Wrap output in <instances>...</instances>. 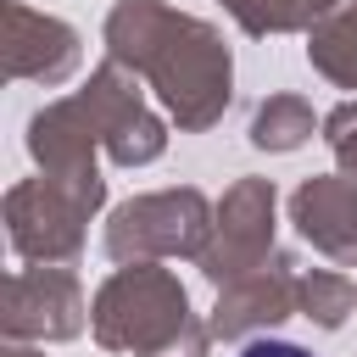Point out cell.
<instances>
[{"instance_id":"6da1fadb","label":"cell","mask_w":357,"mask_h":357,"mask_svg":"<svg viewBox=\"0 0 357 357\" xmlns=\"http://www.w3.org/2000/svg\"><path fill=\"white\" fill-rule=\"evenodd\" d=\"M106 61L128 67L139 84L156 89L162 112L184 134H206L223 123L234 100V56L223 33L167 0H117L106 11Z\"/></svg>"},{"instance_id":"7a4b0ae2","label":"cell","mask_w":357,"mask_h":357,"mask_svg":"<svg viewBox=\"0 0 357 357\" xmlns=\"http://www.w3.org/2000/svg\"><path fill=\"white\" fill-rule=\"evenodd\" d=\"M89 335L95 346L128 357H206L212 346V324L190 312V290L156 262H128L100 279L89 301Z\"/></svg>"},{"instance_id":"3957f363","label":"cell","mask_w":357,"mask_h":357,"mask_svg":"<svg viewBox=\"0 0 357 357\" xmlns=\"http://www.w3.org/2000/svg\"><path fill=\"white\" fill-rule=\"evenodd\" d=\"M106 206V178L73 184V178H22L6 190V240L33 268H67L78 262L89 240V218Z\"/></svg>"},{"instance_id":"277c9868","label":"cell","mask_w":357,"mask_h":357,"mask_svg":"<svg viewBox=\"0 0 357 357\" xmlns=\"http://www.w3.org/2000/svg\"><path fill=\"white\" fill-rule=\"evenodd\" d=\"M212 218H218V206L195 184L145 190V195H128L123 206H112L100 245H106V257L117 268L162 262V257H201L206 240H212Z\"/></svg>"},{"instance_id":"5b68a950","label":"cell","mask_w":357,"mask_h":357,"mask_svg":"<svg viewBox=\"0 0 357 357\" xmlns=\"http://www.w3.org/2000/svg\"><path fill=\"white\" fill-rule=\"evenodd\" d=\"M273 229H279V190H273V178H234L229 190H223V201H218V218H212V240H206V251L195 257V268H201V279L212 284V290H223V284H234V279H245V273H257L279 245H273Z\"/></svg>"},{"instance_id":"8992f818","label":"cell","mask_w":357,"mask_h":357,"mask_svg":"<svg viewBox=\"0 0 357 357\" xmlns=\"http://www.w3.org/2000/svg\"><path fill=\"white\" fill-rule=\"evenodd\" d=\"M95 134H100V151L117 162V167H145L167 151V123L145 106L139 95V78L117 61H100L89 73V84L78 89Z\"/></svg>"},{"instance_id":"52a82bcc","label":"cell","mask_w":357,"mask_h":357,"mask_svg":"<svg viewBox=\"0 0 357 357\" xmlns=\"http://www.w3.org/2000/svg\"><path fill=\"white\" fill-rule=\"evenodd\" d=\"M89 324V301L73 268H17L6 279L0 329L6 340H78Z\"/></svg>"},{"instance_id":"ba28073f","label":"cell","mask_w":357,"mask_h":357,"mask_svg":"<svg viewBox=\"0 0 357 357\" xmlns=\"http://www.w3.org/2000/svg\"><path fill=\"white\" fill-rule=\"evenodd\" d=\"M296 312H301V268L290 251H273L257 273L218 290V307L206 324H212V340H257L262 329H279Z\"/></svg>"},{"instance_id":"9c48e42d","label":"cell","mask_w":357,"mask_h":357,"mask_svg":"<svg viewBox=\"0 0 357 357\" xmlns=\"http://www.w3.org/2000/svg\"><path fill=\"white\" fill-rule=\"evenodd\" d=\"M0 22H6V39H0V56H6V78H22V84H67L84 61V39L73 22L50 17V11H33L22 0H0Z\"/></svg>"},{"instance_id":"30bf717a","label":"cell","mask_w":357,"mask_h":357,"mask_svg":"<svg viewBox=\"0 0 357 357\" xmlns=\"http://www.w3.org/2000/svg\"><path fill=\"white\" fill-rule=\"evenodd\" d=\"M290 223L296 234L335 257L340 268H357V184L346 173H312L290 190Z\"/></svg>"},{"instance_id":"8fae6325","label":"cell","mask_w":357,"mask_h":357,"mask_svg":"<svg viewBox=\"0 0 357 357\" xmlns=\"http://www.w3.org/2000/svg\"><path fill=\"white\" fill-rule=\"evenodd\" d=\"M95 151H100V134L84 112L78 95L67 100H50L28 117V156L39 162L45 178H73V184H95L100 167H95Z\"/></svg>"},{"instance_id":"7c38bea8","label":"cell","mask_w":357,"mask_h":357,"mask_svg":"<svg viewBox=\"0 0 357 357\" xmlns=\"http://www.w3.org/2000/svg\"><path fill=\"white\" fill-rule=\"evenodd\" d=\"M307 61L318 78L335 89H357V0L335 6L312 33H307Z\"/></svg>"},{"instance_id":"4fadbf2b","label":"cell","mask_w":357,"mask_h":357,"mask_svg":"<svg viewBox=\"0 0 357 357\" xmlns=\"http://www.w3.org/2000/svg\"><path fill=\"white\" fill-rule=\"evenodd\" d=\"M335 6H346V0H223V11L251 39H268V33H312Z\"/></svg>"},{"instance_id":"5bb4252c","label":"cell","mask_w":357,"mask_h":357,"mask_svg":"<svg viewBox=\"0 0 357 357\" xmlns=\"http://www.w3.org/2000/svg\"><path fill=\"white\" fill-rule=\"evenodd\" d=\"M312 128H324V123L312 117V106H307L301 95H268V100L251 112V145H257V151H273V156L301 151V145L312 139Z\"/></svg>"},{"instance_id":"9a60e30c","label":"cell","mask_w":357,"mask_h":357,"mask_svg":"<svg viewBox=\"0 0 357 357\" xmlns=\"http://www.w3.org/2000/svg\"><path fill=\"white\" fill-rule=\"evenodd\" d=\"M351 307H357V279L335 268H301V318H312L318 329H340Z\"/></svg>"},{"instance_id":"2e32d148","label":"cell","mask_w":357,"mask_h":357,"mask_svg":"<svg viewBox=\"0 0 357 357\" xmlns=\"http://www.w3.org/2000/svg\"><path fill=\"white\" fill-rule=\"evenodd\" d=\"M324 139L335 151V167L357 184V100H340L329 117H324Z\"/></svg>"},{"instance_id":"e0dca14e","label":"cell","mask_w":357,"mask_h":357,"mask_svg":"<svg viewBox=\"0 0 357 357\" xmlns=\"http://www.w3.org/2000/svg\"><path fill=\"white\" fill-rule=\"evenodd\" d=\"M240 357H312V351L296 346V340H268V335H257V340H245Z\"/></svg>"},{"instance_id":"ac0fdd59","label":"cell","mask_w":357,"mask_h":357,"mask_svg":"<svg viewBox=\"0 0 357 357\" xmlns=\"http://www.w3.org/2000/svg\"><path fill=\"white\" fill-rule=\"evenodd\" d=\"M0 357H45V351H33L28 340H6V346H0Z\"/></svg>"}]
</instances>
